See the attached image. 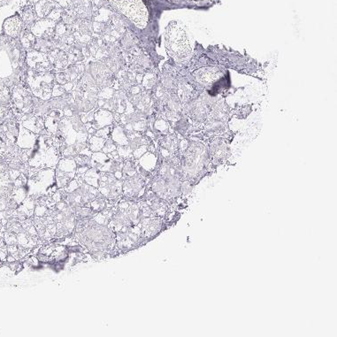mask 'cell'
I'll return each instance as SVG.
<instances>
[{"instance_id":"6da1fadb","label":"cell","mask_w":337,"mask_h":337,"mask_svg":"<svg viewBox=\"0 0 337 337\" xmlns=\"http://www.w3.org/2000/svg\"><path fill=\"white\" fill-rule=\"evenodd\" d=\"M124 17L140 29L148 25L150 13L143 0H107Z\"/></svg>"},{"instance_id":"7a4b0ae2","label":"cell","mask_w":337,"mask_h":337,"mask_svg":"<svg viewBox=\"0 0 337 337\" xmlns=\"http://www.w3.org/2000/svg\"><path fill=\"white\" fill-rule=\"evenodd\" d=\"M167 38H170L167 44H169L168 49L171 51V54L177 59H189L191 55V49L185 32L182 28H178L176 36H167Z\"/></svg>"},{"instance_id":"3957f363","label":"cell","mask_w":337,"mask_h":337,"mask_svg":"<svg viewBox=\"0 0 337 337\" xmlns=\"http://www.w3.org/2000/svg\"><path fill=\"white\" fill-rule=\"evenodd\" d=\"M22 22L16 16L9 18L4 23V32L11 38H16L21 33Z\"/></svg>"},{"instance_id":"277c9868","label":"cell","mask_w":337,"mask_h":337,"mask_svg":"<svg viewBox=\"0 0 337 337\" xmlns=\"http://www.w3.org/2000/svg\"><path fill=\"white\" fill-rule=\"evenodd\" d=\"M84 182L88 185L92 186L94 188L99 187L100 175L96 172V169H90L84 174Z\"/></svg>"},{"instance_id":"5b68a950","label":"cell","mask_w":337,"mask_h":337,"mask_svg":"<svg viewBox=\"0 0 337 337\" xmlns=\"http://www.w3.org/2000/svg\"><path fill=\"white\" fill-rule=\"evenodd\" d=\"M76 162L74 161L73 159L65 158V159H62L61 161L59 162V170L66 173V174H69V173H76Z\"/></svg>"},{"instance_id":"8992f818","label":"cell","mask_w":337,"mask_h":337,"mask_svg":"<svg viewBox=\"0 0 337 337\" xmlns=\"http://www.w3.org/2000/svg\"><path fill=\"white\" fill-rule=\"evenodd\" d=\"M92 143H91V151H94V152H96L98 150H101L103 148L104 146V140L102 138H93Z\"/></svg>"},{"instance_id":"52a82bcc","label":"cell","mask_w":337,"mask_h":337,"mask_svg":"<svg viewBox=\"0 0 337 337\" xmlns=\"http://www.w3.org/2000/svg\"><path fill=\"white\" fill-rule=\"evenodd\" d=\"M47 212L48 209L45 205H38L35 207L34 214L37 217L45 216V214H47Z\"/></svg>"},{"instance_id":"ba28073f","label":"cell","mask_w":337,"mask_h":337,"mask_svg":"<svg viewBox=\"0 0 337 337\" xmlns=\"http://www.w3.org/2000/svg\"><path fill=\"white\" fill-rule=\"evenodd\" d=\"M103 150L104 152H107V153H110V152L115 151L116 147L114 145V142H111V143H107V145H105Z\"/></svg>"}]
</instances>
